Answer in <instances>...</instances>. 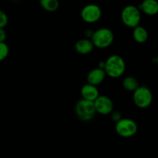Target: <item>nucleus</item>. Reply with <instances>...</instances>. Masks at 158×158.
Instances as JSON below:
<instances>
[{
    "mask_svg": "<svg viewBox=\"0 0 158 158\" xmlns=\"http://www.w3.org/2000/svg\"><path fill=\"white\" fill-rule=\"evenodd\" d=\"M126 69L124 60L119 55H112L104 62L103 70L106 75L111 78H119L121 77Z\"/></svg>",
    "mask_w": 158,
    "mask_h": 158,
    "instance_id": "obj_1",
    "label": "nucleus"
},
{
    "mask_svg": "<svg viewBox=\"0 0 158 158\" xmlns=\"http://www.w3.org/2000/svg\"><path fill=\"white\" fill-rule=\"evenodd\" d=\"M114 35L108 28H100L91 35V41L99 49H106L113 43Z\"/></svg>",
    "mask_w": 158,
    "mask_h": 158,
    "instance_id": "obj_2",
    "label": "nucleus"
},
{
    "mask_svg": "<svg viewBox=\"0 0 158 158\" xmlns=\"http://www.w3.org/2000/svg\"><path fill=\"white\" fill-rule=\"evenodd\" d=\"M75 112L80 120L83 121H89L94 118L97 111L94 101L82 99L76 104Z\"/></svg>",
    "mask_w": 158,
    "mask_h": 158,
    "instance_id": "obj_3",
    "label": "nucleus"
},
{
    "mask_svg": "<svg viewBox=\"0 0 158 158\" xmlns=\"http://www.w3.org/2000/svg\"><path fill=\"white\" fill-rule=\"evenodd\" d=\"M121 19L126 26L134 28L140 24L141 20V12L138 7L129 5L125 6L122 10Z\"/></svg>",
    "mask_w": 158,
    "mask_h": 158,
    "instance_id": "obj_4",
    "label": "nucleus"
},
{
    "mask_svg": "<svg viewBox=\"0 0 158 158\" xmlns=\"http://www.w3.org/2000/svg\"><path fill=\"white\" fill-rule=\"evenodd\" d=\"M133 100L136 106L141 109L148 108L152 103L153 94L149 88L144 86H139L134 91Z\"/></svg>",
    "mask_w": 158,
    "mask_h": 158,
    "instance_id": "obj_5",
    "label": "nucleus"
},
{
    "mask_svg": "<svg viewBox=\"0 0 158 158\" xmlns=\"http://www.w3.org/2000/svg\"><path fill=\"white\" fill-rule=\"evenodd\" d=\"M115 131L119 136L124 138L131 137L137 132V124L129 118H121L116 123Z\"/></svg>",
    "mask_w": 158,
    "mask_h": 158,
    "instance_id": "obj_6",
    "label": "nucleus"
},
{
    "mask_svg": "<svg viewBox=\"0 0 158 158\" xmlns=\"http://www.w3.org/2000/svg\"><path fill=\"white\" fill-rule=\"evenodd\" d=\"M81 19L87 23H94L99 21L102 16L101 8L97 4H88L82 9Z\"/></svg>",
    "mask_w": 158,
    "mask_h": 158,
    "instance_id": "obj_7",
    "label": "nucleus"
},
{
    "mask_svg": "<svg viewBox=\"0 0 158 158\" xmlns=\"http://www.w3.org/2000/svg\"><path fill=\"white\" fill-rule=\"evenodd\" d=\"M94 106L97 113L102 115H108L114 110V103L109 97L104 95H99L94 101Z\"/></svg>",
    "mask_w": 158,
    "mask_h": 158,
    "instance_id": "obj_8",
    "label": "nucleus"
},
{
    "mask_svg": "<svg viewBox=\"0 0 158 158\" xmlns=\"http://www.w3.org/2000/svg\"><path fill=\"white\" fill-rule=\"evenodd\" d=\"M106 76L103 69L100 67L93 69L92 70L89 71L87 75V83L94 86H97L104 80Z\"/></svg>",
    "mask_w": 158,
    "mask_h": 158,
    "instance_id": "obj_9",
    "label": "nucleus"
},
{
    "mask_svg": "<svg viewBox=\"0 0 158 158\" xmlns=\"http://www.w3.org/2000/svg\"><path fill=\"white\" fill-rule=\"evenodd\" d=\"M80 92H81V96L83 99L90 100V101H94L100 95L97 86L89 84L88 83L82 86Z\"/></svg>",
    "mask_w": 158,
    "mask_h": 158,
    "instance_id": "obj_10",
    "label": "nucleus"
},
{
    "mask_svg": "<svg viewBox=\"0 0 158 158\" xmlns=\"http://www.w3.org/2000/svg\"><path fill=\"white\" fill-rule=\"evenodd\" d=\"M94 45L92 41L88 39H81L78 40L75 44V49L79 54L87 55L92 52L94 49Z\"/></svg>",
    "mask_w": 158,
    "mask_h": 158,
    "instance_id": "obj_11",
    "label": "nucleus"
},
{
    "mask_svg": "<svg viewBox=\"0 0 158 158\" xmlns=\"http://www.w3.org/2000/svg\"><path fill=\"white\" fill-rule=\"evenodd\" d=\"M138 8L146 15H155L158 12V2L157 0H143Z\"/></svg>",
    "mask_w": 158,
    "mask_h": 158,
    "instance_id": "obj_12",
    "label": "nucleus"
},
{
    "mask_svg": "<svg viewBox=\"0 0 158 158\" xmlns=\"http://www.w3.org/2000/svg\"><path fill=\"white\" fill-rule=\"evenodd\" d=\"M133 37L134 40L138 43H146L148 39V32L147 29L143 26H137L136 27L133 28Z\"/></svg>",
    "mask_w": 158,
    "mask_h": 158,
    "instance_id": "obj_13",
    "label": "nucleus"
},
{
    "mask_svg": "<svg viewBox=\"0 0 158 158\" xmlns=\"http://www.w3.org/2000/svg\"><path fill=\"white\" fill-rule=\"evenodd\" d=\"M40 4L44 10L49 12H55L60 7L59 0H40Z\"/></svg>",
    "mask_w": 158,
    "mask_h": 158,
    "instance_id": "obj_14",
    "label": "nucleus"
},
{
    "mask_svg": "<svg viewBox=\"0 0 158 158\" xmlns=\"http://www.w3.org/2000/svg\"><path fill=\"white\" fill-rule=\"evenodd\" d=\"M123 86L126 90L134 92L139 86V83L134 77H127L123 79Z\"/></svg>",
    "mask_w": 158,
    "mask_h": 158,
    "instance_id": "obj_15",
    "label": "nucleus"
},
{
    "mask_svg": "<svg viewBox=\"0 0 158 158\" xmlns=\"http://www.w3.org/2000/svg\"><path fill=\"white\" fill-rule=\"evenodd\" d=\"M9 53V48L5 42H0V62L7 58Z\"/></svg>",
    "mask_w": 158,
    "mask_h": 158,
    "instance_id": "obj_16",
    "label": "nucleus"
},
{
    "mask_svg": "<svg viewBox=\"0 0 158 158\" xmlns=\"http://www.w3.org/2000/svg\"><path fill=\"white\" fill-rule=\"evenodd\" d=\"M8 21H9V19H8V16L6 13L4 11L0 9V28L6 27Z\"/></svg>",
    "mask_w": 158,
    "mask_h": 158,
    "instance_id": "obj_17",
    "label": "nucleus"
},
{
    "mask_svg": "<svg viewBox=\"0 0 158 158\" xmlns=\"http://www.w3.org/2000/svg\"><path fill=\"white\" fill-rule=\"evenodd\" d=\"M110 114H111V118H112V120H114L115 123H117V121H119V120L122 118L121 114H120V112H118V111L113 110Z\"/></svg>",
    "mask_w": 158,
    "mask_h": 158,
    "instance_id": "obj_18",
    "label": "nucleus"
},
{
    "mask_svg": "<svg viewBox=\"0 0 158 158\" xmlns=\"http://www.w3.org/2000/svg\"><path fill=\"white\" fill-rule=\"evenodd\" d=\"M6 39V32L4 28H0V42H5Z\"/></svg>",
    "mask_w": 158,
    "mask_h": 158,
    "instance_id": "obj_19",
    "label": "nucleus"
}]
</instances>
